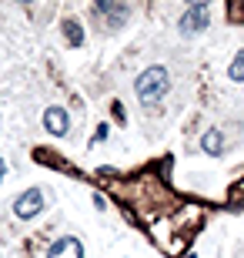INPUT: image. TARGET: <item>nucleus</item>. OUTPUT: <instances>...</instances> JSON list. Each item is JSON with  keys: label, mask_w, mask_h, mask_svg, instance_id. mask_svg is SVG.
<instances>
[{"label": "nucleus", "mask_w": 244, "mask_h": 258, "mask_svg": "<svg viewBox=\"0 0 244 258\" xmlns=\"http://www.w3.org/2000/svg\"><path fill=\"white\" fill-rule=\"evenodd\" d=\"M188 258H197V255H188Z\"/></svg>", "instance_id": "9b49d317"}, {"label": "nucleus", "mask_w": 244, "mask_h": 258, "mask_svg": "<svg viewBox=\"0 0 244 258\" xmlns=\"http://www.w3.org/2000/svg\"><path fill=\"white\" fill-rule=\"evenodd\" d=\"M227 77H231V81H244V50L234 57V64L227 67Z\"/></svg>", "instance_id": "1a4fd4ad"}, {"label": "nucleus", "mask_w": 244, "mask_h": 258, "mask_svg": "<svg viewBox=\"0 0 244 258\" xmlns=\"http://www.w3.org/2000/svg\"><path fill=\"white\" fill-rule=\"evenodd\" d=\"M168 87H171V81H168V71L164 67H147L134 81V91H137V97H141L144 104H157L160 97L168 94Z\"/></svg>", "instance_id": "f257e3e1"}, {"label": "nucleus", "mask_w": 244, "mask_h": 258, "mask_svg": "<svg viewBox=\"0 0 244 258\" xmlns=\"http://www.w3.org/2000/svg\"><path fill=\"white\" fill-rule=\"evenodd\" d=\"M64 34H67V40H70V44H80V40H84V34H80V24H77V20H64Z\"/></svg>", "instance_id": "6e6552de"}, {"label": "nucleus", "mask_w": 244, "mask_h": 258, "mask_svg": "<svg viewBox=\"0 0 244 258\" xmlns=\"http://www.w3.org/2000/svg\"><path fill=\"white\" fill-rule=\"evenodd\" d=\"M0 178H4V164H0Z\"/></svg>", "instance_id": "9d476101"}, {"label": "nucleus", "mask_w": 244, "mask_h": 258, "mask_svg": "<svg viewBox=\"0 0 244 258\" xmlns=\"http://www.w3.org/2000/svg\"><path fill=\"white\" fill-rule=\"evenodd\" d=\"M40 211H44V191H40V188H27V191L14 201V215H17L20 221L37 218Z\"/></svg>", "instance_id": "f03ea898"}, {"label": "nucleus", "mask_w": 244, "mask_h": 258, "mask_svg": "<svg viewBox=\"0 0 244 258\" xmlns=\"http://www.w3.org/2000/svg\"><path fill=\"white\" fill-rule=\"evenodd\" d=\"M44 127H47V134H54V138H64L67 127H70V114H67L64 107H47V111H44Z\"/></svg>", "instance_id": "39448f33"}, {"label": "nucleus", "mask_w": 244, "mask_h": 258, "mask_svg": "<svg viewBox=\"0 0 244 258\" xmlns=\"http://www.w3.org/2000/svg\"><path fill=\"white\" fill-rule=\"evenodd\" d=\"M47 258H84V245H80V238H74V235H64V238H57L54 245H50Z\"/></svg>", "instance_id": "20e7f679"}, {"label": "nucleus", "mask_w": 244, "mask_h": 258, "mask_svg": "<svg viewBox=\"0 0 244 258\" xmlns=\"http://www.w3.org/2000/svg\"><path fill=\"white\" fill-rule=\"evenodd\" d=\"M201 148H204L207 154H221V151H224V134H221V131H207L204 141H201Z\"/></svg>", "instance_id": "0eeeda50"}, {"label": "nucleus", "mask_w": 244, "mask_h": 258, "mask_svg": "<svg viewBox=\"0 0 244 258\" xmlns=\"http://www.w3.org/2000/svg\"><path fill=\"white\" fill-rule=\"evenodd\" d=\"M204 27H207V7L204 4H194V7L181 17V34H184V37H194V34H201Z\"/></svg>", "instance_id": "7ed1b4c3"}, {"label": "nucleus", "mask_w": 244, "mask_h": 258, "mask_svg": "<svg viewBox=\"0 0 244 258\" xmlns=\"http://www.w3.org/2000/svg\"><path fill=\"white\" fill-rule=\"evenodd\" d=\"M94 10H97V14H107V17H111V27H117V24L127 17V7H124V4H97Z\"/></svg>", "instance_id": "423d86ee"}]
</instances>
